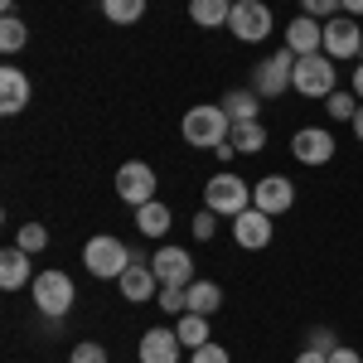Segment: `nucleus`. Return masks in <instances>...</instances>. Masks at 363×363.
I'll list each match as a JSON object with an SVG mask.
<instances>
[{"mask_svg": "<svg viewBox=\"0 0 363 363\" xmlns=\"http://www.w3.org/2000/svg\"><path fill=\"white\" fill-rule=\"evenodd\" d=\"M179 131H184V145L218 150V145H228V136H233V116L223 112V102H199V107L184 112Z\"/></svg>", "mask_w": 363, "mask_h": 363, "instance_id": "f257e3e1", "label": "nucleus"}, {"mask_svg": "<svg viewBox=\"0 0 363 363\" xmlns=\"http://www.w3.org/2000/svg\"><path fill=\"white\" fill-rule=\"evenodd\" d=\"M29 301H34V310L44 315V320H63L68 310H73V301H78V286H73V277L68 272H39V277L29 281Z\"/></svg>", "mask_w": 363, "mask_h": 363, "instance_id": "f03ea898", "label": "nucleus"}, {"mask_svg": "<svg viewBox=\"0 0 363 363\" xmlns=\"http://www.w3.org/2000/svg\"><path fill=\"white\" fill-rule=\"evenodd\" d=\"M83 267H87V277H97V281H121V272L131 267V247L121 238H112V233H97L83 247Z\"/></svg>", "mask_w": 363, "mask_h": 363, "instance_id": "7ed1b4c3", "label": "nucleus"}, {"mask_svg": "<svg viewBox=\"0 0 363 363\" xmlns=\"http://www.w3.org/2000/svg\"><path fill=\"white\" fill-rule=\"evenodd\" d=\"M203 208H213L218 218H238L242 208H252V184L238 179L233 169H218V174L203 184Z\"/></svg>", "mask_w": 363, "mask_h": 363, "instance_id": "20e7f679", "label": "nucleus"}, {"mask_svg": "<svg viewBox=\"0 0 363 363\" xmlns=\"http://www.w3.org/2000/svg\"><path fill=\"white\" fill-rule=\"evenodd\" d=\"M291 87L301 92V97H330L339 87V63L330 54H306V58H296V78H291Z\"/></svg>", "mask_w": 363, "mask_h": 363, "instance_id": "39448f33", "label": "nucleus"}, {"mask_svg": "<svg viewBox=\"0 0 363 363\" xmlns=\"http://www.w3.org/2000/svg\"><path fill=\"white\" fill-rule=\"evenodd\" d=\"M291 78H296V54L291 49H277V54H267L252 68V92H262L272 102L281 92H291Z\"/></svg>", "mask_w": 363, "mask_h": 363, "instance_id": "423d86ee", "label": "nucleus"}, {"mask_svg": "<svg viewBox=\"0 0 363 363\" xmlns=\"http://www.w3.org/2000/svg\"><path fill=\"white\" fill-rule=\"evenodd\" d=\"M228 29H233V39H242V44H262V39L277 29V20H272V5H262V0H233Z\"/></svg>", "mask_w": 363, "mask_h": 363, "instance_id": "0eeeda50", "label": "nucleus"}, {"mask_svg": "<svg viewBox=\"0 0 363 363\" xmlns=\"http://www.w3.org/2000/svg\"><path fill=\"white\" fill-rule=\"evenodd\" d=\"M325 54L335 63H349V58H363V25L354 15H335L325 20Z\"/></svg>", "mask_w": 363, "mask_h": 363, "instance_id": "6e6552de", "label": "nucleus"}, {"mask_svg": "<svg viewBox=\"0 0 363 363\" xmlns=\"http://www.w3.org/2000/svg\"><path fill=\"white\" fill-rule=\"evenodd\" d=\"M116 199L131 203V208L150 203L155 199V169L145 165V160H126V165L116 169Z\"/></svg>", "mask_w": 363, "mask_h": 363, "instance_id": "1a4fd4ad", "label": "nucleus"}, {"mask_svg": "<svg viewBox=\"0 0 363 363\" xmlns=\"http://www.w3.org/2000/svg\"><path fill=\"white\" fill-rule=\"evenodd\" d=\"M121 301H131V306H145V301H155L160 296V277H155V267L140 257V252H131V267L121 272Z\"/></svg>", "mask_w": 363, "mask_h": 363, "instance_id": "9d476101", "label": "nucleus"}, {"mask_svg": "<svg viewBox=\"0 0 363 363\" xmlns=\"http://www.w3.org/2000/svg\"><path fill=\"white\" fill-rule=\"evenodd\" d=\"M291 155H296L301 165H330V160H335V131H325V126H301V131L291 136Z\"/></svg>", "mask_w": 363, "mask_h": 363, "instance_id": "9b49d317", "label": "nucleus"}, {"mask_svg": "<svg viewBox=\"0 0 363 363\" xmlns=\"http://www.w3.org/2000/svg\"><path fill=\"white\" fill-rule=\"evenodd\" d=\"M150 267H155V277H160V286H194V257L184 247H174V242H165V247L150 257Z\"/></svg>", "mask_w": 363, "mask_h": 363, "instance_id": "f8f14e48", "label": "nucleus"}, {"mask_svg": "<svg viewBox=\"0 0 363 363\" xmlns=\"http://www.w3.org/2000/svg\"><path fill=\"white\" fill-rule=\"evenodd\" d=\"M291 203H296V184L286 179V174H267V179H257L252 184V208H262V213H291Z\"/></svg>", "mask_w": 363, "mask_h": 363, "instance_id": "ddd939ff", "label": "nucleus"}, {"mask_svg": "<svg viewBox=\"0 0 363 363\" xmlns=\"http://www.w3.org/2000/svg\"><path fill=\"white\" fill-rule=\"evenodd\" d=\"M233 223V242L238 247H247V252H262L267 242H272V213H262V208H242L238 218H228Z\"/></svg>", "mask_w": 363, "mask_h": 363, "instance_id": "4468645a", "label": "nucleus"}, {"mask_svg": "<svg viewBox=\"0 0 363 363\" xmlns=\"http://www.w3.org/2000/svg\"><path fill=\"white\" fill-rule=\"evenodd\" d=\"M286 49H291L296 58L325 54V20H315V15H296V20L286 25Z\"/></svg>", "mask_w": 363, "mask_h": 363, "instance_id": "2eb2a0df", "label": "nucleus"}, {"mask_svg": "<svg viewBox=\"0 0 363 363\" xmlns=\"http://www.w3.org/2000/svg\"><path fill=\"white\" fill-rule=\"evenodd\" d=\"M29 107V73L25 68H15V63H5L0 68V112L15 116Z\"/></svg>", "mask_w": 363, "mask_h": 363, "instance_id": "dca6fc26", "label": "nucleus"}, {"mask_svg": "<svg viewBox=\"0 0 363 363\" xmlns=\"http://www.w3.org/2000/svg\"><path fill=\"white\" fill-rule=\"evenodd\" d=\"M179 335L165 330V325H155V330H145L140 335V363H179Z\"/></svg>", "mask_w": 363, "mask_h": 363, "instance_id": "f3484780", "label": "nucleus"}, {"mask_svg": "<svg viewBox=\"0 0 363 363\" xmlns=\"http://www.w3.org/2000/svg\"><path fill=\"white\" fill-rule=\"evenodd\" d=\"M184 310H194V315H218V310H223V286H218V281H194V286H184Z\"/></svg>", "mask_w": 363, "mask_h": 363, "instance_id": "a211bd4d", "label": "nucleus"}, {"mask_svg": "<svg viewBox=\"0 0 363 363\" xmlns=\"http://www.w3.org/2000/svg\"><path fill=\"white\" fill-rule=\"evenodd\" d=\"M29 281V252L25 247H5L0 252V286L5 291H20Z\"/></svg>", "mask_w": 363, "mask_h": 363, "instance_id": "6ab92c4d", "label": "nucleus"}, {"mask_svg": "<svg viewBox=\"0 0 363 363\" xmlns=\"http://www.w3.org/2000/svg\"><path fill=\"white\" fill-rule=\"evenodd\" d=\"M233 15V0H189V20L199 29H223Z\"/></svg>", "mask_w": 363, "mask_h": 363, "instance_id": "aec40b11", "label": "nucleus"}, {"mask_svg": "<svg viewBox=\"0 0 363 363\" xmlns=\"http://www.w3.org/2000/svg\"><path fill=\"white\" fill-rule=\"evenodd\" d=\"M169 223H174V213H169L160 199H150V203H140V208H136V228L145 233V238H165Z\"/></svg>", "mask_w": 363, "mask_h": 363, "instance_id": "412c9836", "label": "nucleus"}, {"mask_svg": "<svg viewBox=\"0 0 363 363\" xmlns=\"http://www.w3.org/2000/svg\"><path fill=\"white\" fill-rule=\"evenodd\" d=\"M223 112L233 116V121H262V92H252V87L228 92V97H223Z\"/></svg>", "mask_w": 363, "mask_h": 363, "instance_id": "4be33fe9", "label": "nucleus"}, {"mask_svg": "<svg viewBox=\"0 0 363 363\" xmlns=\"http://www.w3.org/2000/svg\"><path fill=\"white\" fill-rule=\"evenodd\" d=\"M174 335L184 349H199V344H208V315H194V310H184L179 315V325H174Z\"/></svg>", "mask_w": 363, "mask_h": 363, "instance_id": "5701e85b", "label": "nucleus"}, {"mask_svg": "<svg viewBox=\"0 0 363 363\" xmlns=\"http://www.w3.org/2000/svg\"><path fill=\"white\" fill-rule=\"evenodd\" d=\"M233 150H262V145H267V126H262V121H233Z\"/></svg>", "mask_w": 363, "mask_h": 363, "instance_id": "b1692460", "label": "nucleus"}, {"mask_svg": "<svg viewBox=\"0 0 363 363\" xmlns=\"http://www.w3.org/2000/svg\"><path fill=\"white\" fill-rule=\"evenodd\" d=\"M102 15L112 25H136V20H145V0H102Z\"/></svg>", "mask_w": 363, "mask_h": 363, "instance_id": "393cba45", "label": "nucleus"}, {"mask_svg": "<svg viewBox=\"0 0 363 363\" xmlns=\"http://www.w3.org/2000/svg\"><path fill=\"white\" fill-rule=\"evenodd\" d=\"M25 44H29V25L20 15H5V20H0V49H5V54H20Z\"/></svg>", "mask_w": 363, "mask_h": 363, "instance_id": "a878e982", "label": "nucleus"}, {"mask_svg": "<svg viewBox=\"0 0 363 363\" xmlns=\"http://www.w3.org/2000/svg\"><path fill=\"white\" fill-rule=\"evenodd\" d=\"M359 107H363V102H359V92H354V87H349V92H339V87H335V92L325 97V112L335 116V121H354Z\"/></svg>", "mask_w": 363, "mask_h": 363, "instance_id": "bb28decb", "label": "nucleus"}, {"mask_svg": "<svg viewBox=\"0 0 363 363\" xmlns=\"http://www.w3.org/2000/svg\"><path fill=\"white\" fill-rule=\"evenodd\" d=\"M15 247H25L29 257H34V252H44V247H49V228H44V223H20Z\"/></svg>", "mask_w": 363, "mask_h": 363, "instance_id": "cd10ccee", "label": "nucleus"}, {"mask_svg": "<svg viewBox=\"0 0 363 363\" xmlns=\"http://www.w3.org/2000/svg\"><path fill=\"white\" fill-rule=\"evenodd\" d=\"M301 15H315V20H335V15H344V0H301Z\"/></svg>", "mask_w": 363, "mask_h": 363, "instance_id": "c85d7f7f", "label": "nucleus"}, {"mask_svg": "<svg viewBox=\"0 0 363 363\" xmlns=\"http://www.w3.org/2000/svg\"><path fill=\"white\" fill-rule=\"evenodd\" d=\"M155 306L165 310V315H184V286H160Z\"/></svg>", "mask_w": 363, "mask_h": 363, "instance_id": "c756f323", "label": "nucleus"}, {"mask_svg": "<svg viewBox=\"0 0 363 363\" xmlns=\"http://www.w3.org/2000/svg\"><path fill=\"white\" fill-rule=\"evenodd\" d=\"M68 363H107V349H102V344H92V339H83V344H73Z\"/></svg>", "mask_w": 363, "mask_h": 363, "instance_id": "7c9ffc66", "label": "nucleus"}, {"mask_svg": "<svg viewBox=\"0 0 363 363\" xmlns=\"http://www.w3.org/2000/svg\"><path fill=\"white\" fill-rule=\"evenodd\" d=\"M189 363H233V359H228L223 344H199V349H189Z\"/></svg>", "mask_w": 363, "mask_h": 363, "instance_id": "2f4dec72", "label": "nucleus"}, {"mask_svg": "<svg viewBox=\"0 0 363 363\" xmlns=\"http://www.w3.org/2000/svg\"><path fill=\"white\" fill-rule=\"evenodd\" d=\"M310 349H320V354H335V349H339V335L330 330V325H315V330H310Z\"/></svg>", "mask_w": 363, "mask_h": 363, "instance_id": "473e14b6", "label": "nucleus"}, {"mask_svg": "<svg viewBox=\"0 0 363 363\" xmlns=\"http://www.w3.org/2000/svg\"><path fill=\"white\" fill-rule=\"evenodd\" d=\"M213 233H218V213H213V208H203V213H194V238H199V242H208Z\"/></svg>", "mask_w": 363, "mask_h": 363, "instance_id": "72a5a7b5", "label": "nucleus"}, {"mask_svg": "<svg viewBox=\"0 0 363 363\" xmlns=\"http://www.w3.org/2000/svg\"><path fill=\"white\" fill-rule=\"evenodd\" d=\"M330 363H363V354H359V349H344V344H339L335 354H330Z\"/></svg>", "mask_w": 363, "mask_h": 363, "instance_id": "f704fd0d", "label": "nucleus"}, {"mask_svg": "<svg viewBox=\"0 0 363 363\" xmlns=\"http://www.w3.org/2000/svg\"><path fill=\"white\" fill-rule=\"evenodd\" d=\"M296 363H330V354H320V349H301V354H296Z\"/></svg>", "mask_w": 363, "mask_h": 363, "instance_id": "c9c22d12", "label": "nucleus"}, {"mask_svg": "<svg viewBox=\"0 0 363 363\" xmlns=\"http://www.w3.org/2000/svg\"><path fill=\"white\" fill-rule=\"evenodd\" d=\"M344 15H354V20H359V15H363V0H344Z\"/></svg>", "mask_w": 363, "mask_h": 363, "instance_id": "e433bc0d", "label": "nucleus"}, {"mask_svg": "<svg viewBox=\"0 0 363 363\" xmlns=\"http://www.w3.org/2000/svg\"><path fill=\"white\" fill-rule=\"evenodd\" d=\"M349 126H354V140H359V145H363V107H359V116H354Z\"/></svg>", "mask_w": 363, "mask_h": 363, "instance_id": "4c0bfd02", "label": "nucleus"}, {"mask_svg": "<svg viewBox=\"0 0 363 363\" xmlns=\"http://www.w3.org/2000/svg\"><path fill=\"white\" fill-rule=\"evenodd\" d=\"M354 92H359V102H363V58H359V68H354Z\"/></svg>", "mask_w": 363, "mask_h": 363, "instance_id": "58836bf2", "label": "nucleus"}, {"mask_svg": "<svg viewBox=\"0 0 363 363\" xmlns=\"http://www.w3.org/2000/svg\"><path fill=\"white\" fill-rule=\"evenodd\" d=\"M0 10H5V15H15V0H0Z\"/></svg>", "mask_w": 363, "mask_h": 363, "instance_id": "ea45409f", "label": "nucleus"}, {"mask_svg": "<svg viewBox=\"0 0 363 363\" xmlns=\"http://www.w3.org/2000/svg\"><path fill=\"white\" fill-rule=\"evenodd\" d=\"M136 363H140V359H136Z\"/></svg>", "mask_w": 363, "mask_h": 363, "instance_id": "a19ab883", "label": "nucleus"}]
</instances>
